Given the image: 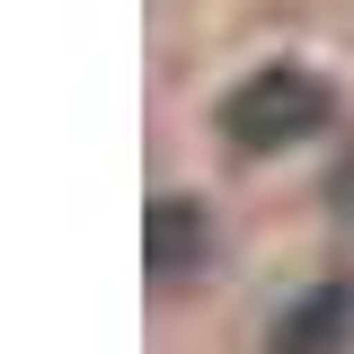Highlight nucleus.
I'll return each mask as SVG.
<instances>
[{
	"label": "nucleus",
	"instance_id": "obj_1",
	"mask_svg": "<svg viewBox=\"0 0 354 354\" xmlns=\"http://www.w3.org/2000/svg\"><path fill=\"white\" fill-rule=\"evenodd\" d=\"M328 80H310V71H292V62H266V71H248V80L221 97V133L239 142V151H283V142H310V133L328 124Z\"/></svg>",
	"mask_w": 354,
	"mask_h": 354
},
{
	"label": "nucleus",
	"instance_id": "obj_3",
	"mask_svg": "<svg viewBox=\"0 0 354 354\" xmlns=\"http://www.w3.org/2000/svg\"><path fill=\"white\" fill-rule=\"evenodd\" d=\"M204 248H213L204 204L169 195V204H151V213H142V257H151V274H195V266H204Z\"/></svg>",
	"mask_w": 354,
	"mask_h": 354
},
{
	"label": "nucleus",
	"instance_id": "obj_2",
	"mask_svg": "<svg viewBox=\"0 0 354 354\" xmlns=\"http://www.w3.org/2000/svg\"><path fill=\"white\" fill-rule=\"evenodd\" d=\"M354 337V283H310L301 301L274 319L266 354H337Z\"/></svg>",
	"mask_w": 354,
	"mask_h": 354
}]
</instances>
